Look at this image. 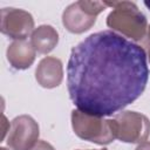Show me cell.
Wrapping results in <instances>:
<instances>
[{
  "instance_id": "9",
  "label": "cell",
  "mask_w": 150,
  "mask_h": 150,
  "mask_svg": "<svg viewBox=\"0 0 150 150\" xmlns=\"http://www.w3.org/2000/svg\"><path fill=\"white\" fill-rule=\"evenodd\" d=\"M36 50L30 42L26 40H16L12 42L6 52L7 61L9 64L18 70L29 68L35 60Z\"/></svg>"
},
{
  "instance_id": "4",
  "label": "cell",
  "mask_w": 150,
  "mask_h": 150,
  "mask_svg": "<svg viewBox=\"0 0 150 150\" xmlns=\"http://www.w3.org/2000/svg\"><path fill=\"white\" fill-rule=\"evenodd\" d=\"M115 139L124 143H143L150 135V120L137 111L125 110L110 118Z\"/></svg>"
},
{
  "instance_id": "12",
  "label": "cell",
  "mask_w": 150,
  "mask_h": 150,
  "mask_svg": "<svg viewBox=\"0 0 150 150\" xmlns=\"http://www.w3.org/2000/svg\"><path fill=\"white\" fill-rule=\"evenodd\" d=\"M144 47L148 49V52H150V26L148 27V30H146V35H145V40H144Z\"/></svg>"
},
{
  "instance_id": "5",
  "label": "cell",
  "mask_w": 150,
  "mask_h": 150,
  "mask_svg": "<svg viewBox=\"0 0 150 150\" xmlns=\"http://www.w3.org/2000/svg\"><path fill=\"white\" fill-rule=\"evenodd\" d=\"M105 1L80 0L70 4L62 13V25L73 34L89 30L96 22V16L107 8Z\"/></svg>"
},
{
  "instance_id": "10",
  "label": "cell",
  "mask_w": 150,
  "mask_h": 150,
  "mask_svg": "<svg viewBox=\"0 0 150 150\" xmlns=\"http://www.w3.org/2000/svg\"><path fill=\"white\" fill-rule=\"evenodd\" d=\"M59 42V33L50 25H41L36 27L30 35V43L40 54L50 53Z\"/></svg>"
},
{
  "instance_id": "2",
  "label": "cell",
  "mask_w": 150,
  "mask_h": 150,
  "mask_svg": "<svg viewBox=\"0 0 150 150\" xmlns=\"http://www.w3.org/2000/svg\"><path fill=\"white\" fill-rule=\"evenodd\" d=\"M112 11L107 16V26L112 32H118L131 41H141L145 38L148 21L145 15L132 1H105Z\"/></svg>"
},
{
  "instance_id": "6",
  "label": "cell",
  "mask_w": 150,
  "mask_h": 150,
  "mask_svg": "<svg viewBox=\"0 0 150 150\" xmlns=\"http://www.w3.org/2000/svg\"><path fill=\"white\" fill-rule=\"evenodd\" d=\"M8 131L6 142L12 150H32L39 142V124L29 115L16 116L12 121Z\"/></svg>"
},
{
  "instance_id": "13",
  "label": "cell",
  "mask_w": 150,
  "mask_h": 150,
  "mask_svg": "<svg viewBox=\"0 0 150 150\" xmlns=\"http://www.w3.org/2000/svg\"><path fill=\"white\" fill-rule=\"evenodd\" d=\"M135 150H150V142H143V143H139Z\"/></svg>"
},
{
  "instance_id": "7",
  "label": "cell",
  "mask_w": 150,
  "mask_h": 150,
  "mask_svg": "<svg viewBox=\"0 0 150 150\" xmlns=\"http://www.w3.org/2000/svg\"><path fill=\"white\" fill-rule=\"evenodd\" d=\"M34 19L30 13L20 8L5 7L1 9V33L11 39L25 40L33 33Z\"/></svg>"
},
{
  "instance_id": "1",
  "label": "cell",
  "mask_w": 150,
  "mask_h": 150,
  "mask_svg": "<svg viewBox=\"0 0 150 150\" xmlns=\"http://www.w3.org/2000/svg\"><path fill=\"white\" fill-rule=\"evenodd\" d=\"M149 79L143 47L112 30L90 34L70 52L67 89L83 112L111 116L135 102Z\"/></svg>"
},
{
  "instance_id": "11",
  "label": "cell",
  "mask_w": 150,
  "mask_h": 150,
  "mask_svg": "<svg viewBox=\"0 0 150 150\" xmlns=\"http://www.w3.org/2000/svg\"><path fill=\"white\" fill-rule=\"evenodd\" d=\"M32 150H55V148L46 141H39Z\"/></svg>"
},
{
  "instance_id": "15",
  "label": "cell",
  "mask_w": 150,
  "mask_h": 150,
  "mask_svg": "<svg viewBox=\"0 0 150 150\" xmlns=\"http://www.w3.org/2000/svg\"><path fill=\"white\" fill-rule=\"evenodd\" d=\"M148 59H149V62H150V52H148Z\"/></svg>"
},
{
  "instance_id": "8",
  "label": "cell",
  "mask_w": 150,
  "mask_h": 150,
  "mask_svg": "<svg viewBox=\"0 0 150 150\" xmlns=\"http://www.w3.org/2000/svg\"><path fill=\"white\" fill-rule=\"evenodd\" d=\"M35 79L38 83L46 89L59 87L63 80V66L61 60L54 56L43 57L35 69Z\"/></svg>"
},
{
  "instance_id": "14",
  "label": "cell",
  "mask_w": 150,
  "mask_h": 150,
  "mask_svg": "<svg viewBox=\"0 0 150 150\" xmlns=\"http://www.w3.org/2000/svg\"><path fill=\"white\" fill-rule=\"evenodd\" d=\"M144 5L146 6V8L150 11V1H144Z\"/></svg>"
},
{
  "instance_id": "3",
  "label": "cell",
  "mask_w": 150,
  "mask_h": 150,
  "mask_svg": "<svg viewBox=\"0 0 150 150\" xmlns=\"http://www.w3.org/2000/svg\"><path fill=\"white\" fill-rule=\"evenodd\" d=\"M71 127L76 136L95 144L105 145L115 139L110 118L83 112L79 109L71 111Z\"/></svg>"
},
{
  "instance_id": "16",
  "label": "cell",
  "mask_w": 150,
  "mask_h": 150,
  "mask_svg": "<svg viewBox=\"0 0 150 150\" xmlns=\"http://www.w3.org/2000/svg\"><path fill=\"white\" fill-rule=\"evenodd\" d=\"M89 150H95V149H89ZM97 150H108V149H97Z\"/></svg>"
},
{
  "instance_id": "17",
  "label": "cell",
  "mask_w": 150,
  "mask_h": 150,
  "mask_svg": "<svg viewBox=\"0 0 150 150\" xmlns=\"http://www.w3.org/2000/svg\"><path fill=\"white\" fill-rule=\"evenodd\" d=\"M0 150H7L6 148H0Z\"/></svg>"
}]
</instances>
